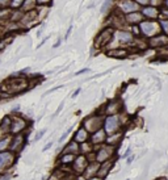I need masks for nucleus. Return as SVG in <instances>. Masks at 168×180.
<instances>
[{
  "instance_id": "obj_5",
  "label": "nucleus",
  "mask_w": 168,
  "mask_h": 180,
  "mask_svg": "<svg viewBox=\"0 0 168 180\" xmlns=\"http://www.w3.org/2000/svg\"><path fill=\"white\" fill-rule=\"evenodd\" d=\"M113 33H114V28H112V26H107V28L101 29L100 33L95 38L96 49H104V47H107L113 41Z\"/></svg>"
},
{
  "instance_id": "obj_40",
  "label": "nucleus",
  "mask_w": 168,
  "mask_h": 180,
  "mask_svg": "<svg viewBox=\"0 0 168 180\" xmlns=\"http://www.w3.org/2000/svg\"><path fill=\"white\" fill-rule=\"evenodd\" d=\"M9 7V0H0V8Z\"/></svg>"
},
{
  "instance_id": "obj_11",
  "label": "nucleus",
  "mask_w": 168,
  "mask_h": 180,
  "mask_svg": "<svg viewBox=\"0 0 168 180\" xmlns=\"http://www.w3.org/2000/svg\"><path fill=\"white\" fill-rule=\"evenodd\" d=\"M147 45H148V49H155V50L163 49V47H166L168 45V34L160 32L156 36L148 38Z\"/></svg>"
},
{
  "instance_id": "obj_27",
  "label": "nucleus",
  "mask_w": 168,
  "mask_h": 180,
  "mask_svg": "<svg viewBox=\"0 0 168 180\" xmlns=\"http://www.w3.org/2000/svg\"><path fill=\"white\" fill-rule=\"evenodd\" d=\"M75 156L76 155H74V154H62L59 158V162H60V164H63V166H70L74 162Z\"/></svg>"
},
{
  "instance_id": "obj_2",
  "label": "nucleus",
  "mask_w": 168,
  "mask_h": 180,
  "mask_svg": "<svg viewBox=\"0 0 168 180\" xmlns=\"http://www.w3.org/2000/svg\"><path fill=\"white\" fill-rule=\"evenodd\" d=\"M103 122H104V115L103 113H93V115L88 116L84 118V121L82 122V126L86 128L88 133H93V131L99 130L103 128Z\"/></svg>"
},
{
  "instance_id": "obj_6",
  "label": "nucleus",
  "mask_w": 168,
  "mask_h": 180,
  "mask_svg": "<svg viewBox=\"0 0 168 180\" xmlns=\"http://www.w3.org/2000/svg\"><path fill=\"white\" fill-rule=\"evenodd\" d=\"M113 39L121 46H129V45H133L135 36L129 29H114Z\"/></svg>"
},
{
  "instance_id": "obj_9",
  "label": "nucleus",
  "mask_w": 168,
  "mask_h": 180,
  "mask_svg": "<svg viewBox=\"0 0 168 180\" xmlns=\"http://www.w3.org/2000/svg\"><path fill=\"white\" fill-rule=\"evenodd\" d=\"M16 162V154L11 150L0 151V172H5Z\"/></svg>"
},
{
  "instance_id": "obj_49",
  "label": "nucleus",
  "mask_w": 168,
  "mask_h": 180,
  "mask_svg": "<svg viewBox=\"0 0 168 180\" xmlns=\"http://www.w3.org/2000/svg\"><path fill=\"white\" fill-rule=\"evenodd\" d=\"M60 45V38H58V42H55L54 43V46H53V47H54V49H57V47H58Z\"/></svg>"
},
{
  "instance_id": "obj_10",
  "label": "nucleus",
  "mask_w": 168,
  "mask_h": 180,
  "mask_svg": "<svg viewBox=\"0 0 168 180\" xmlns=\"http://www.w3.org/2000/svg\"><path fill=\"white\" fill-rule=\"evenodd\" d=\"M26 141H28V134L20 133V134L12 135L11 143H9V150L12 152H15V154H17V152H20L25 147Z\"/></svg>"
},
{
  "instance_id": "obj_42",
  "label": "nucleus",
  "mask_w": 168,
  "mask_h": 180,
  "mask_svg": "<svg viewBox=\"0 0 168 180\" xmlns=\"http://www.w3.org/2000/svg\"><path fill=\"white\" fill-rule=\"evenodd\" d=\"M62 88V86H57V87H53L51 90H49L46 94H43V96H46V95H49V94H51V92H54V91H57V90H60Z\"/></svg>"
},
{
  "instance_id": "obj_4",
  "label": "nucleus",
  "mask_w": 168,
  "mask_h": 180,
  "mask_svg": "<svg viewBox=\"0 0 168 180\" xmlns=\"http://www.w3.org/2000/svg\"><path fill=\"white\" fill-rule=\"evenodd\" d=\"M116 150H117L116 146H110V145L107 143L100 145V146H97L95 151V160L97 163H103V162L112 159L114 154H116Z\"/></svg>"
},
{
  "instance_id": "obj_25",
  "label": "nucleus",
  "mask_w": 168,
  "mask_h": 180,
  "mask_svg": "<svg viewBox=\"0 0 168 180\" xmlns=\"http://www.w3.org/2000/svg\"><path fill=\"white\" fill-rule=\"evenodd\" d=\"M11 138H12V135H11V134H5V135H3V137L0 138V151L9 150Z\"/></svg>"
},
{
  "instance_id": "obj_52",
  "label": "nucleus",
  "mask_w": 168,
  "mask_h": 180,
  "mask_svg": "<svg viewBox=\"0 0 168 180\" xmlns=\"http://www.w3.org/2000/svg\"><path fill=\"white\" fill-rule=\"evenodd\" d=\"M133 159H134V156H127V164H130L133 162Z\"/></svg>"
},
{
  "instance_id": "obj_35",
  "label": "nucleus",
  "mask_w": 168,
  "mask_h": 180,
  "mask_svg": "<svg viewBox=\"0 0 168 180\" xmlns=\"http://www.w3.org/2000/svg\"><path fill=\"white\" fill-rule=\"evenodd\" d=\"M71 130H72V126H70V128H68L67 130H66V131H64V133H63V134H62V137L59 138V141H58V142H59V143H62V142H63V141H64V139H66V138H67V137H68V134H70V133H71Z\"/></svg>"
},
{
  "instance_id": "obj_47",
  "label": "nucleus",
  "mask_w": 168,
  "mask_h": 180,
  "mask_svg": "<svg viewBox=\"0 0 168 180\" xmlns=\"http://www.w3.org/2000/svg\"><path fill=\"white\" fill-rule=\"evenodd\" d=\"M80 91H82L80 88H78V90H76V91H75V92H74V94H72V97H76V96H78L79 94H80Z\"/></svg>"
},
{
  "instance_id": "obj_51",
  "label": "nucleus",
  "mask_w": 168,
  "mask_h": 180,
  "mask_svg": "<svg viewBox=\"0 0 168 180\" xmlns=\"http://www.w3.org/2000/svg\"><path fill=\"white\" fill-rule=\"evenodd\" d=\"M162 7L168 8V0H163V6H162Z\"/></svg>"
},
{
  "instance_id": "obj_26",
  "label": "nucleus",
  "mask_w": 168,
  "mask_h": 180,
  "mask_svg": "<svg viewBox=\"0 0 168 180\" xmlns=\"http://www.w3.org/2000/svg\"><path fill=\"white\" fill-rule=\"evenodd\" d=\"M11 12L12 9L9 7H5V8H0V24H4L5 21L9 20V16H11Z\"/></svg>"
},
{
  "instance_id": "obj_8",
  "label": "nucleus",
  "mask_w": 168,
  "mask_h": 180,
  "mask_svg": "<svg viewBox=\"0 0 168 180\" xmlns=\"http://www.w3.org/2000/svg\"><path fill=\"white\" fill-rule=\"evenodd\" d=\"M29 128V122L26 118L23 116H13L12 117V124H11V130L9 134L15 135V134H20L24 133V131Z\"/></svg>"
},
{
  "instance_id": "obj_31",
  "label": "nucleus",
  "mask_w": 168,
  "mask_h": 180,
  "mask_svg": "<svg viewBox=\"0 0 168 180\" xmlns=\"http://www.w3.org/2000/svg\"><path fill=\"white\" fill-rule=\"evenodd\" d=\"M158 21H159V25H160L162 33L168 34V20H166V19H158Z\"/></svg>"
},
{
  "instance_id": "obj_20",
  "label": "nucleus",
  "mask_w": 168,
  "mask_h": 180,
  "mask_svg": "<svg viewBox=\"0 0 168 180\" xmlns=\"http://www.w3.org/2000/svg\"><path fill=\"white\" fill-rule=\"evenodd\" d=\"M74 141L75 142H78L79 145L83 143V142H87L88 139H89V133L86 130V128L84 126H80L76 131H75V134H74Z\"/></svg>"
},
{
  "instance_id": "obj_7",
  "label": "nucleus",
  "mask_w": 168,
  "mask_h": 180,
  "mask_svg": "<svg viewBox=\"0 0 168 180\" xmlns=\"http://www.w3.org/2000/svg\"><path fill=\"white\" fill-rule=\"evenodd\" d=\"M114 11L120 13V15H127V13H131V12L141 11V7L134 0H117Z\"/></svg>"
},
{
  "instance_id": "obj_15",
  "label": "nucleus",
  "mask_w": 168,
  "mask_h": 180,
  "mask_svg": "<svg viewBox=\"0 0 168 180\" xmlns=\"http://www.w3.org/2000/svg\"><path fill=\"white\" fill-rule=\"evenodd\" d=\"M105 139H107V133H105V130L101 128L99 130L93 131V133L89 134V143L92 146H100V145L105 143Z\"/></svg>"
},
{
  "instance_id": "obj_30",
  "label": "nucleus",
  "mask_w": 168,
  "mask_h": 180,
  "mask_svg": "<svg viewBox=\"0 0 168 180\" xmlns=\"http://www.w3.org/2000/svg\"><path fill=\"white\" fill-rule=\"evenodd\" d=\"M112 4H113V0H105V2L103 3V6H101L100 12L101 13H108L110 11V8H112Z\"/></svg>"
},
{
  "instance_id": "obj_28",
  "label": "nucleus",
  "mask_w": 168,
  "mask_h": 180,
  "mask_svg": "<svg viewBox=\"0 0 168 180\" xmlns=\"http://www.w3.org/2000/svg\"><path fill=\"white\" fill-rule=\"evenodd\" d=\"M24 16V12L21 9H12L11 16H9V21H15V23H20L21 19Z\"/></svg>"
},
{
  "instance_id": "obj_1",
  "label": "nucleus",
  "mask_w": 168,
  "mask_h": 180,
  "mask_svg": "<svg viewBox=\"0 0 168 180\" xmlns=\"http://www.w3.org/2000/svg\"><path fill=\"white\" fill-rule=\"evenodd\" d=\"M138 29H139V37L148 39L154 36H156L162 32L160 30V25H159L158 20H143L138 24Z\"/></svg>"
},
{
  "instance_id": "obj_24",
  "label": "nucleus",
  "mask_w": 168,
  "mask_h": 180,
  "mask_svg": "<svg viewBox=\"0 0 168 180\" xmlns=\"http://www.w3.org/2000/svg\"><path fill=\"white\" fill-rule=\"evenodd\" d=\"M37 2L36 0H24L23 6H21L20 9L23 12H29V11H34L37 9Z\"/></svg>"
},
{
  "instance_id": "obj_16",
  "label": "nucleus",
  "mask_w": 168,
  "mask_h": 180,
  "mask_svg": "<svg viewBox=\"0 0 168 180\" xmlns=\"http://www.w3.org/2000/svg\"><path fill=\"white\" fill-rule=\"evenodd\" d=\"M107 55L110 58H116V59H125L130 55V50L126 49L125 46L122 47H113L107 51Z\"/></svg>"
},
{
  "instance_id": "obj_50",
  "label": "nucleus",
  "mask_w": 168,
  "mask_h": 180,
  "mask_svg": "<svg viewBox=\"0 0 168 180\" xmlns=\"http://www.w3.org/2000/svg\"><path fill=\"white\" fill-rule=\"evenodd\" d=\"M75 180H87V179H86V178H84V176H83V175H79V176H78V178H75Z\"/></svg>"
},
{
  "instance_id": "obj_38",
  "label": "nucleus",
  "mask_w": 168,
  "mask_h": 180,
  "mask_svg": "<svg viewBox=\"0 0 168 180\" xmlns=\"http://www.w3.org/2000/svg\"><path fill=\"white\" fill-rule=\"evenodd\" d=\"M45 133H46V129H42V130H39L38 131V133L36 134V137H34V141H39V139H41L42 137H43V135H45Z\"/></svg>"
},
{
  "instance_id": "obj_22",
  "label": "nucleus",
  "mask_w": 168,
  "mask_h": 180,
  "mask_svg": "<svg viewBox=\"0 0 168 180\" xmlns=\"http://www.w3.org/2000/svg\"><path fill=\"white\" fill-rule=\"evenodd\" d=\"M11 124H12V116L7 115L2 118V121H0V133H2V135L9 134Z\"/></svg>"
},
{
  "instance_id": "obj_46",
  "label": "nucleus",
  "mask_w": 168,
  "mask_h": 180,
  "mask_svg": "<svg viewBox=\"0 0 168 180\" xmlns=\"http://www.w3.org/2000/svg\"><path fill=\"white\" fill-rule=\"evenodd\" d=\"M19 109H20V105L17 104L16 107H13V108H12V113H17V112H19Z\"/></svg>"
},
{
  "instance_id": "obj_23",
  "label": "nucleus",
  "mask_w": 168,
  "mask_h": 180,
  "mask_svg": "<svg viewBox=\"0 0 168 180\" xmlns=\"http://www.w3.org/2000/svg\"><path fill=\"white\" fill-rule=\"evenodd\" d=\"M62 154H74V155H78L80 154V149H79V143L75 142L74 139L71 142L67 143V146H66L63 150H62Z\"/></svg>"
},
{
  "instance_id": "obj_21",
  "label": "nucleus",
  "mask_w": 168,
  "mask_h": 180,
  "mask_svg": "<svg viewBox=\"0 0 168 180\" xmlns=\"http://www.w3.org/2000/svg\"><path fill=\"white\" fill-rule=\"evenodd\" d=\"M99 166L100 163H97V162H89L87 166V168L84 170V172L82 174L84 178L88 179V178H92V176H96V174H97V170H99Z\"/></svg>"
},
{
  "instance_id": "obj_48",
  "label": "nucleus",
  "mask_w": 168,
  "mask_h": 180,
  "mask_svg": "<svg viewBox=\"0 0 168 180\" xmlns=\"http://www.w3.org/2000/svg\"><path fill=\"white\" fill-rule=\"evenodd\" d=\"M87 180H103V179H101V178H99V176H97V175H96V176H92V178H88Z\"/></svg>"
},
{
  "instance_id": "obj_34",
  "label": "nucleus",
  "mask_w": 168,
  "mask_h": 180,
  "mask_svg": "<svg viewBox=\"0 0 168 180\" xmlns=\"http://www.w3.org/2000/svg\"><path fill=\"white\" fill-rule=\"evenodd\" d=\"M38 7H50L53 4V0H36Z\"/></svg>"
},
{
  "instance_id": "obj_13",
  "label": "nucleus",
  "mask_w": 168,
  "mask_h": 180,
  "mask_svg": "<svg viewBox=\"0 0 168 180\" xmlns=\"http://www.w3.org/2000/svg\"><path fill=\"white\" fill-rule=\"evenodd\" d=\"M88 159H87V155L84 154H78L76 156H75L74 162L71 163V167H72V172H76L78 175L79 174H83L84 170L87 168L88 166Z\"/></svg>"
},
{
  "instance_id": "obj_54",
  "label": "nucleus",
  "mask_w": 168,
  "mask_h": 180,
  "mask_svg": "<svg viewBox=\"0 0 168 180\" xmlns=\"http://www.w3.org/2000/svg\"><path fill=\"white\" fill-rule=\"evenodd\" d=\"M2 26H3V25H2V24H0V37H2V34H3V30H2Z\"/></svg>"
},
{
  "instance_id": "obj_37",
  "label": "nucleus",
  "mask_w": 168,
  "mask_h": 180,
  "mask_svg": "<svg viewBox=\"0 0 168 180\" xmlns=\"http://www.w3.org/2000/svg\"><path fill=\"white\" fill-rule=\"evenodd\" d=\"M150 6L162 8V6H163V0H150Z\"/></svg>"
},
{
  "instance_id": "obj_18",
  "label": "nucleus",
  "mask_w": 168,
  "mask_h": 180,
  "mask_svg": "<svg viewBox=\"0 0 168 180\" xmlns=\"http://www.w3.org/2000/svg\"><path fill=\"white\" fill-rule=\"evenodd\" d=\"M113 164H114V160L113 159H109L107 162H103V163H100L99 170H97V174L96 175L104 180L109 175L110 170H112V167H113Z\"/></svg>"
},
{
  "instance_id": "obj_53",
  "label": "nucleus",
  "mask_w": 168,
  "mask_h": 180,
  "mask_svg": "<svg viewBox=\"0 0 168 180\" xmlns=\"http://www.w3.org/2000/svg\"><path fill=\"white\" fill-rule=\"evenodd\" d=\"M154 180H167V178H166V176H159V178L154 179Z\"/></svg>"
},
{
  "instance_id": "obj_3",
  "label": "nucleus",
  "mask_w": 168,
  "mask_h": 180,
  "mask_svg": "<svg viewBox=\"0 0 168 180\" xmlns=\"http://www.w3.org/2000/svg\"><path fill=\"white\" fill-rule=\"evenodd\" d=\"M122 122H121V113L120 115H110V116H104V122H103V129L105 130L107 135L113 134L116 131L121 130Z\"/></svg>"
},
{
  "instance_id": "obj_32",
  "label": "nucleus",
  "mask_w": 168,
  "mask_h": 180,
  "mask_svg": "<svg viewBox=\"0 0 168 180\" xmlns=\"http://www.w3.org/2000/svg\"><path fill=\"white\" fill-rule=\"evenodd\" d=\"M23 3L24 0H9V8L11 9H20Z\"/></svg>"
},
{
  "instance_id": "obj_44",
  "label": "nucleus",
  "mask_w": 168,
  "mask_h": 180,
  "mask_svg": "<svg viewBox=\"0 0 168 180\" xmlns=\"http://www.w3.org/2000/svg\"><path fill=\"white\" fill-rule=\"evenodd\" d=\"M130 152H131V147H127V150L125 151V154L122 155V158H127V156L130 155Z\"/></svg>"
},
{
  "instance_id": "obj_17",
  "label": "nucleus",
  "mask_w": 168,
  "mask_h": 180,
  "mask_svg": "<svg viewBox=\"0 0 168 180\" xmlns=\"http://www.w3.org/2000/svg\"><path fill=\"white\" fill-rule=\"evenodd\" d=\"M123 19H125L127 25L133 26V25H138L141 21H143L144 17L142 16L141 11H137V12H131V13H127V15H123Z\"/></svg>"
},
{
  "instance_id": "obj_45",
  "label": "nucleus",
  "mask_w": 168,
  "mask_h": 180,
  "mask_svg": "<svg viewBox=\"0 0 168 180\" xmlns=\"http://www.w3.org/2000/svg\"><path fill=\"white\" fill-rule=\"evenodd\" d=\"M51 146H53V142H49V143L46 145V146H45V147H43V149H42V151H46V150H49V149H50Z\"/></svg>"
},
{
  "instance_id": "obj_36",
  "label": "nucleus",
  "mask_w": 168,
  "mask_h": 180,
  "mask_svg": "<svg viewBox=\"0 0 168 180\" xmlns=\"http://www.w3.org/2000/svg\"><path fill=\"white\" fill-rule=\"evenodd\" d=\"M159 19L168 20V8H164V7L160 8V17H159Z\"/></svg>"
},
{
  "instance_id": "obj_12",
  "label": "nucleus",
  "mask_w": 168,
  "mask_h": 180,
  "mask_svg": "<svg viewBox=\"0 0 168 180\" xmlns=\"http://www.w3.org/2000/svg\"><path fill=\"white\" fill-rule=\"evenodd\" d=\"M122 112V101L118 99L109 100L108 103L104 104L103 107V115L110 116V115H120Z\"/></svg>"
},
{
  "instance_id": "obj_33",
  "label": "nucleus",
  "mask_w": 168,
  "mask_h": 180,
  "mask_svg": "<svg viewBox=\"0 0 168 180\" xmlns=\"http://www.w3.org/2000/svg\"><path fill=\"white\" fill-rule=\"evenodd\" d=\"M9 42H11V39H7L5 37H0V53L3 50H5V47L8 46Z\"/></svg>"
},
{
  "instance_id": "obj_19",
  "label": "nucleus",
  "mask_w": 168,
  "mask_h": 180,
  "mask_svg": "<svg viewBox=\"0 0 168 180\" xmlns=\"http://www.w3.org/2000/svg\"><path fill=\"white\" fill-rule=\"evenodd\" d=\"M122 138H123V131L118 130V131H116V133L107 135L105 143H107V145H110V146H116V147H118V146L121 145Z\"/></svg>"
},
{
  "instance_id": "obj_43",
  "label": "nucleus",
  "mask_w": 168,
  "mask_h": 180,
  "mask_svg": "<svg viewBox=\"0 0 168 180\" xmlns=\"http://www.w3.org/2000/svg\"><path fill=\"white\" fill-rule=\"evenodd\" d=\"M63 107H64V103H60V105H59V107H58V109H57V112H55V115H54V117L57 116V115H58V113L62 111V109H63Z\"/></svg>"
},
{
  "instance_id": "obj_14",
  "label": "nucleus",
  "mask_w": 168,
  "mask_h": 180,
  "mask_svg": "<svg viewBox=\"0 0 168 180\" xmlns=\"http://www.w3.org/2000/svg\"><path fill=\"white\" fill-rule=\"evenodd\" d=\"M141 13L146 20H158L160 17V8L152 7V6H144L141 7Z\"/></svg>"
},
{
  "instance_id": "obj_39",
  "label": "nucleus",
  "mask_w": 168,
  "mask_h": 180,
  "mask_svg": "<svg viewBox=\"0 0 168 180\" xmlns=\"http://www.w3.org/2000/svg\"><path fill=\"white\" fill-rule=\"evenodd\" d=\"M134 2L138 4L139 7H144V6H148L150 4V0H134Z\"/></svg>"
},
{
  "instance_id": "obj_55",
  "label": "nucleus",
  "mask_w": 168,
  "mask_h": 180,
  "mask_svg": "<svg viewBox=\"0 0 168 180\" xmlns=\"http://www.w3.org/2000/svg\"><path fill=\"white\" fill-rule=\"evenodd\" d=\"M126 180H129V179H126Z\"/></svg>"
},
{
  "instance_id": "obj_41",
  "label": "nucleus",
  "mask_w": 168,
  "mask_h": 180,
  "mask_svg": "<svg viewBox=\"0 0 168 180\" xmlns=\"http://www.w3.org/2000/svg\"><path fill=\"white\" fill-rule=\"evenodd\" d=\"M89 71V68H82V70H79V71L75 72V76H79V75H83V74H86Z\"/></svg>"
},
{
  "instance_id": "obj_29",
  "label": "nucleus",
  "mask_w": 168,
  "mask_h": 180,
  "mask_svg": "<svg viewBox=\"0 0 168 180\" xmlns=\"http://www.w3.org/2000/svg\"><path fill=\"white\" fill-rule=\"evenodd\" d=\"M92 147H93V146H92V145L88 142V141L79 145V149H80V154H84V155L88 154V152H91V151H92Z\"/></svg>"
}]
</instances>
